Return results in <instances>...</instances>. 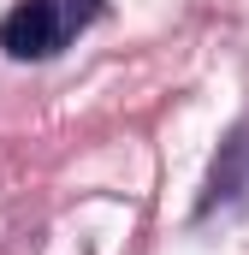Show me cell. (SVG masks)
Returning a JSON list of instances; mask_svg holds the SVG:
<instances>
[{
    "mask_svg": "<svg viewBox=\"0 0 249 255\" xmlns=\"http://www.w3.org/2000/svg\"><path fill=\"white\" fill-rule=\"evenodd\" d=\"M101 12H107V0H18L0 24V48L12 60H54Z\"/></svg>",
    "mask_w": 249,
    "mask_h": 255,
    "instance_id": "1",
    "label": "cell"
}]
</instances>
